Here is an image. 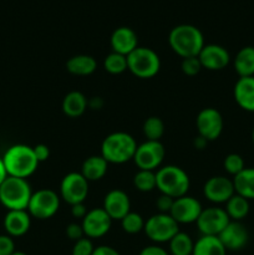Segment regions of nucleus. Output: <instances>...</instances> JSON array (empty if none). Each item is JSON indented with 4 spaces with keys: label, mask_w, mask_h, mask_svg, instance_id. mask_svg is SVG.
Listing matches in <instances>:
<instances>
[{
    "label": "nucleus",
    "mask_w": 254,
    "mask_h": 255,
    "mask_svg": "<svg viewBox=\"0 0 254 255\" xmlns=\"http://www.w3.org/2000/svg\"><path fill=\"white\" fill-rule=\"evenodd\" d=\"M1 158L7 176L10 177L26 179L39 166L34 148L26 144H14L9 147Z\"/></svg>",
    "instance_id": "obj_1"
},
{
    "label": "nucleus",
    "mask_w": 254,
    "mask_h": 255,
    "mask_svg": "<svg viewBox=\"0 0 254 255\" xmlns=\"http://www.w3.org/2000/svg\"><path fill=\"white\" fill-rule=\"evenodd\" d=\"M169 46L177 55L186 57L198 56L204 46V37L198 27L189 24L177 25L171 30L168 36Z\"/></svg>",
    "instance_id": "obj_2"
},
{
    "label": "nucleus",
    "mask_w": 254,
    "mask_h": 255,
    "mask_svg": "<svg viewBox=\"0 0 254 255\" xmlns=\"http://www.w3.org/2000/svg\"><path fill=\"white\" fill-rule=\"evenodd\" d=\"M137 143L131 134L126 132H114L104 139L101 146V156L109 163L121 164L133 159Z\"/></svg>",
    "instance_id": "obj_3"
},
{
    "label": "nucleus",
    "mask_w": 254,
    "mask_h": 255,
    "mask_svg": "<svg viewBox=\"0 0 254 255\" xmlns=\"http://www.w3.org/2000/svg\"><path fill=\"white\" fill-rule=\"evenodd\" d=\"M31 194L26 179L7 176L0 186V203L7 211H24L27 209Z\"/></svg>",
    "instance_id": "obj_4"
},
{
    "label": "nucleus",
    "mask_w": 254,
    "mask_h": 255,
    "mask_svg": "<svg viewBox=\"0 0 254 255\" xmlns=\"http://www.w3.org/2000/svg\"><path fill=\"white\" fill-rule=\"evenodd\" d=\"M156 181L159 192L174 199L186 196L189 189V177L181 167H162L157 171Z\"/></svg>",
    "instance_id": "obj_5"
},
{
    "label": "nucleus",
    "mask_w": 254,
    "mask_h": 255,
    "mask_svg": "<svg viewBox=\"0 0 254 255\" xmlns=\"http://www.w3.org/2000/svg\"><path fill=\"white\" fill-rule=\"evenodd\" d=\"M127 69L139 79H151L158 74L161 60L152 49L138 46L127 56Z\"/></svg>",
    "instance_id": "obj_6"
},
{
    "label": "nucleus",
    "mask_w": 254,
    "mask_h": 255,
    "mask_svg": "<svg viewBox=\"0 0 254 255\" xmlns=\"http://www.w3.org/2000/svg\"><path fill=\"white\" fill-rule=\"evenodd\" d=\"M179 224L171 214L158 213L147 219L144 223V233L154 243L169 242L179 232Z\"/></svg>",
    "instance_id": "obj_7"
},
{
    "label": "nucleus",
    "mask_w": 254,
    "mask_h": 255,
    "mask_svg": "<svg viewBox=\"0 0 254 255\" xmlns=\"http://www.w3.org/2000/svg\"><path fill=\"white\" fill-rule=\"evenodd\" d=\"M60 207V197L52 189H40L31 194L27 212L36 219H49L56 214Z\"/></svg>",
    "instance_id": "obj_8"
},
{
    "label": "nucleus",
    "mask_w": 254,
    "mask_h": 255,
    "mask_svg": "<svg viewBox=\"0 0 254 255\" xmlns=\"http://www.w3.org/2000/svg\"><path fill=\"white\" fill-rule=\"evenodd\" d=\"M60 194L70 206L84 203L89 194V181L81 173L71 172L62 178L60 184Z\"/></svg>",
    "instance_id": "obj_9"
},
{
    "label": "nucleus",
    "mask_w": 254,
    "mask_h": 255,
    "mask_svg": "<svg viewBox=\"0 0 254 255\" xmlns=\"http://www.w3.org/2000/svg\"><path fill=\"white\" fill-rule=\"evenodd\" d=\"M166 156V149L159 141H146L137 146L133 161L139 169L154 171L161 166Z\"/></svg>",
    "instance_id": "obj_10"
},
{
    "label": "nucleus",
    "mask_w": 254,
    "mask_h": 255,
    "mask_svg": "<svg viewBox=\"0 0 254 255\" xmlns=\"http://www.w3.org/2000/svg\"><path fill=\"white\" fill-rule=\"evenodd\" d=\"M229 222L231 218L227 214L226 209L212 207L202 211L196 223L202 236L218 237L221 232L228 226Z\"/></svg>",
    "instance_id": "obj_11"
},
{
    "label": "nucleus",
    "mask_w": 254,
    "mask_h": 255,
    "mask_svg": "<svg viewBox=\"0 0 254 255\" xmlns=\"http://www.w3.org/2000/svg\"><path fill=\"white\" fill-rule=\"evenodd\" d=\"M196 124L199 136L207 141L217 139L223 131V117L218 110L212 107H207L199 112Z\"/></svg>",
    "instance_id": "obj_12"
},
{
    "label": "nucleus",
    "mask_w": 254,
    "mask_h": 255,
    "mask_svg": "<svg viewBox=\"0 0 254 255\" xmlns=\"http://www.w3.org/2000/svg\"><path fill=\"white\" fill-rule=\"evenodd\" d=\"M112 219L104 208H95L87 212L82 219V229L86 238H101L109 233Z\"/></svg>",
    "instance_id": "obj_13"
},
{
    "label": "nucleus",
    "mask_w": 254,
    "mask_h": 255,
    "mask_svg": "<svg viewBox=\"0 0 254 255\" xmlns=\"http://www.w3.org/2000/svg\"><path fill=\"white\" fill-rule=\"evenodd\" d=\"M202 211L203 209L199 201H197L193 197L183 196L174 199L169 214L178 224H189L197 222Z\"/></svg>",
    "instance_id": "obj_14"
},
{
    "label": "nucleus",
    "mask_w": 254,
    "mask_h": 255,
    "mask_svg": "<svg viewBox=\"0 0 254 255\" xmlns=\"http://www.w3.org/2000/svg\"><path fill=\"white\" fill-rule=\"evenodd\" d=\"M203 193L213 203H227L236 194L233 179L223 176H214L206 182Z\"/></svg>",
    "instance_id": "obj_15"
},
{
    "label": "nucleus",
    "mask_w": 254,
    "mask_h": 255,
    "mask_svg": "<svg viewBox=\"0 0 254 255\" xmlns=\"http://www.w3.org/2000/svg\"><path fill=\"white\" fill-rule=\"evenodd\" d=\"M198 59L203 69L211 71H219L227 67L231 61V56L227 49L217 44L204 45L198 55Z\"/></svg>",
    "instance_id": "obj_16"
},
{
    "label": "nucleus",
    "mask_w": 254,
    "mask_h": 255,
    "mask_svg": "<svg viewBox=\"0 0 254 255\" xmlns=\"http://www.w3.org/2000/svg\"><path fill=\"white\" fill-rule=\"evenodd\" d=\"M219 241L227 251H241L249 241V233L246 227L237 221H231L218 236Z\"/></svg>",
    "instance_id": "obj_17"
},
{
    "label": "nucleus",
    "mask_w": 254,
    "mask_h": 255,
    "mask_svg": "<svg viewBox=\"0 0 254 255\" xmlns=\"http://www.w3.org/2000/svg\"><path fill=\"white\" fill-rule=\"evenodd\" d=\"M102 208L111 217L112 221L114 219L121 221L131 212V202L127 193H125L121 189H114L105 196Z\"/></svg>",
    "instance_id": "obj_18"
},
{
    "label": "nucleus",
    "mask_w": 254,
    "mask_h": 255,
    "mask_svg": "<svg viewBox=\"0 0 254 255\" xmlns=\"http://www.w3.org/2000/svg\"><path fill=\"white\" fill-rule=\"evenodd\" d=\"M111 47L114 52L128 56L136 47H138L136 32L127 26L117 27L111 35Z\"/></svg>",
    "instance_id": "obj_19"
},
{
    "label": "nucleus",
    "mask_w": 254,
    "mask_h": 255,
    "mask_svg": "<svg viewBox=\"0 0 254 255\" xmlns=\"http://www.w3.org/2000/svg\"><path fill=\"white\" fill-rule=\"evenodd\" d=\"M233 95L242 110L254 112V76L239 77L234 85Z\"/></svg>",
    "instance_id": "obj_20"
},
{
    "label": "nucleus",
    "mask_w": 254,
    "mask_h": 255,
    "mask_svg": "<svg viewBox=\"0 0 254 255\" xmlns=\"http://www.w3.org/2000/svg\"><path fill=\"white\" fill-rule=\"evenodd\" d=\"M29 212L26 209L24 211H7L6 216L4 218V228L6 231L7 236L21 237L27 233L31 224Z\"/></svg>",
    "instance_id": "obj_21"
},
{
    "label": "nucleus",
    "mask_w": 254,
    "mask_h": 255,
    "mask_svg": "<svg viewBox=\"0 0 254 255\" xmlns=\"http://www.w3.org/2000/svg\"><path fill=\"white\" fill-rule=\"evenodd\" d=\"M89 107V101L85 97V95L80 91H71L64 97L62 101V111L66 116L80 117L86 109Z\"/></svg>",
    "instance_id": "obj_22"
},
{
    "label": "nucleus",
    "mask_w": 254,
    "mask_h": 255,
    "mask_svg": "<svg viewBox=\"0 0 254 255\" xmlns=\"http://www.w3.org/2000/svg\"><path fill=\"white\" fill-rule=\"evenodd\" d=\"M234 70L239 77L254 76V47H242L234 57Z\"/></svg>",
    "instance_id": "obj_23"
},
{
    "label": "nucleus",
    "mask_w": 254,
    "mask_h": 255,
    "mask_svg": "<svg viewBox=\"0 0 254 255\" xmlns=\"http://www.w3.org/2000/svg\"><path fill=\"white\" fill-rule=\"evenodd\" d=\"M97 67L96 60L90 55H76L67 60L66 69L70 74L77 76H87L95 72Z\"/></svg>",
    "instance_id": "obj_24"
},
{
    "label": "nucleus",
    "mask_w": 254,
    "mask_h": 255,
    "mask_svg": "<svg viewBox=\"0 0 254 255\" xmlns=\"http://www.w3.org/2000/svg\"><path fill=\"white\" fill-rule=\"evenodd\" d=\"M109 162L102 156H91L84 162L82 164L81 174L87 179V181H99L104 178L107 172Z\"/></svg>",
    "instance_id": "obj_25"
},
{
    "label": "nucleus",
    "mask_w": 254,
    "mask_h": 255,
    "mask_svg": "<svg viewBox=\"0 0 254 255\" xmlns=\"http://www.w3.org/2000/svg\"><path fill=\"white\" fill-rule=\"evenodd\" d=\"M192 255H227V249L218 237L202 236L194 243Z\"/></svg>",
    "instance_id": "obj_26"
},
{
    "label": "nucleus",
    "mask_w": 254,
    "mask_h": 255,
    "mask_svg": "<svg viewBox=\"0 0 254 255\" xmlns=\"http://www.w3.org/2000/svg\"><path fill=\"white\" fill-rule=\"evenodd\" d=\"M234 191L248 201L254 199V167L244 168L233 178Z\"/></svg>",
    "instance_id": "obj_27"
},
{
    "label": "nucleus",
    "mask_w": 254,
    "mask_h": 255,
    "mask_svg": "<svg viewBox=\"0 0 254 255\" xmlns=\"http://www.w3.org/2000/svg\"><path fill=\"white\" fill-rule=\"evenodd\" d=\"M249 209H251V206H249L248 199L237 193L226 203V212L231 221L241 222L248 216Z\"/></svg>",
    "instance_id": "obj_28"
},
{
    "label": "nucleus",
    "mask_w": 254,
    "mask_h": 255,
    "mask_svg": "<svg viewBox=\"0 0 254 255\" xmlns=\"http://www.w3.org/2000/svg\"><path fill=\"white\" fill-rule=\"evenodd\" d=\"M168 243L171 255H192L193 253V241L183 232H178Z\"/></svg>",
    "instance_id": "obj_29"
},
{
    "label": "nucleus",
    "mask_w": 254,
    "mask_h": 255,
    "mask_svg": "<svg viewBox=\"0 0 254 255\" xmlns=\"http://www.w3.org/2000/svg\"><path fill=\"white\" fill-rule=\"evenodd\" d=\"M133 184L138 191L141 192H151L157 188L156 173L153 171H144L139 169L133 177Z\"/></svg>",
    "instance_id": "obj_30"
},
{
    "label": "nucleus",
    "mask_w": 254,
    "mask_h": 255,
    "mask_svg": "<svg viewBox=\"0 0 254 255\" xmlns=\"http://www.w3.org/2000/svg\"><path fill=\"white\" fill-rule=\"evenodd\" d=\"M143 133L147 141H159L164 133V124L159 117L152 116L144 121Z\"/></svg>",
    "instance_id": "obj_31"
},
{
    "label": "nucleus",
    "mask_w": 254,
    "mask_h": 255,
    "mask_svg": "<svg viewBox=\"0 0 254 255\" xmlns=\"http://www.w3.org/2000/svg\"><path fill=\"white\" fill-rule=\"evenodd\" d=\"M104 67L112 75H120L127 70V56L117 52H111L105 57Z\"/></svg>",
    "instance_id": "obj_32"
},
{
    "label": "nucleus",
    "mask_w": 254,
    "mask_h": 255,
    "mask_svg": "<svg viewBox=\"0 0 254 255\" xmlns=\"http://www.w3.org/2000/svg\"><path fill=\"white\" fill-rule=\"evenodd\" d=\"M144 223L146 222L143 221V218L139 214L133 213V212H129L126 217L121 219L122 229L128 234H137L143 231Z\"/></svg>",
    "instance_id": "obj_33"
},
{
    "label": "nucleus",
    "mask_w": 254,
    "mask_h": 255,
    "mask_svg": "<svg viewBox=\"0 0 254 255\" xmlns=\"http://www.w3.org/2000/svg\"><path fill=\"white\" fill-rule=\"evenodd\" d=\"M224 169L228 172L229 174H232L233 177H236L237 174L241 173L246 166H244V159L241 154L238 153H231L224 158Z\"/></svg>",
    "instance_id": "obj_34"
},
{
    "label": "nucleus",
    "mask_w": 254,
    "mask_h": 255,
    "mask_svg": "<svg viewBox=\"0 0 254 255\" xmlns=\"http://www.w3.org/2000/svg\"><path fill=\"white\" fill-rule=\"evenodd\" d=\"M181 69L183 71V74H186L187 76H194V75L199 74L203 67H202L198 56H193L186 57V59L182 60Z\"/></svg>",
    "instance_id": "obj_35"
},
{
    "label": "nucleus",
    "mask_w": 254,
    "mask_h": 255,
    "mask_svg": "<svg viewBox=\"0 0 254 255\" xmlns=\"http://www.w3.org/2000/svg\"><path fill=\"white\" fill-rule=\"evenodd\" d=\"M94 249L95 248L90 238H81L75 242L71 255H92Z\"/></svg>",
    "instance_id": "obj_36"
},
{
    "label": "nucleus",
    "mask_w": 254,
    "mask_h": 255,
    "mask_svg": "<svg viewBox=\"0 0 254 255\" xmlns=\"http://www.w3.org/2000/svg\"><path fill=\"white\" fill-rule=\"evenodd\" d=\"M173 202H174V198H172V197L169 196H166V194H161V196L157 198L156 207L158 208L159 213L169 214V212H171L172 209V206H173Z\"/></svg>",
    "instance_id": "obj_37"
},
{
    "label": "nucleus",
    "mask_w": 254,
    "mask_h": 255,
    "mask_svg": "<svg viewBox=\"0 0 254 255\" xmlns=\"http://www.w3.org/2000/svg\"><path fill=\"white\" fill-rule=\"evenodd\" d=\"M15 252V243L10 236H0V255H11Z\"/></svg>",
    "instance_id": "obj_38"
},
{
    "label": "nucleus",
    "mask_w": 254,
    "mask_h": 255,
    "mask_svg": "<svg viewBox=\"0 0 254 255\" xmlns=\"http://www.w3.org/2000/svg\"><path fill=\"white\" fill-rule=\"evenodd\" d=\"M66 236L74 242L84 238L85 234H84V229H82L81 224H77V223L69 224V226L66 227Z\"/></svg>",
    "instance_id": "obj_39"
},
{
    "label": "nucleus",
    "mask_w": 254,
    "mask_h": 255,
    "mask_svg": "<svg viewBox=\"0 0 254 255\" xmlns=\"http://www.w3.org/2000/svg\"><path fill=\"white\" fill-rule=\"evenodd\" d=\"M35 152V156H36L37 161L40 162H45L50 156V149L46 144H36L35 147H32Z\"/></svg>",
    "instance_id": "obj_40"
},
{
    "label": "nucleus",
    "mask_w": 254,
    "mask_h": 255,
    "mask_svg": "<svg viewBox=\"0 0 254 255\" xmlns=\"http://www.w3.org/2000/svg\"><path fill=\"white\" fill-rule=\"evenodd\" d=\"M139 255H171L166 249L158 246H148L139 252Z\"/></svg>",
    "instance_id": "obj_41"
},
{
    "label": "nucleus",
    "mask_w": 254,
    "mask_h": 255,
    "mask_svg": "<svg viewBox=\"0 0 254 255\" xmlns=\"http://www.w3.org/2000/svg\"><path fill=\"white\" fill-rule=\"evenodd\" d=\"M71 214L76 219H84L87 214L86 207L84 206V203L74 204V206H71Z\"/></svg>",
    "instance_id": "obj_42"
},
{
    "label": "nucleus",
    "mask_w": 254,
    "mask_h": 255,
    "mask_svg": "<svg viewBox=\"0 0 254 255\" xmlns=\"http://www.w3.org/2000/svg\"><path fill=\"white\" fill-rule=\"evenodd\" d=\"M92 255H121L115 248L109 246H100L94 249Z\"/></svg>",
    "instance_id": "obj_43"
},
{
    "label": "nucleus",
    "mask_w": 254,
    "mask_h": 255,
    "mask_svg": "<svg viewBox=\"0 0 254 255\" xmlns=\"http://www.w3.org/2000/svg\"><path fill=\"white\" fill-rule=\"evenodd\" d=\"M207 139L206 138H203V137H201V136H198V137H196V139H194V147H196V148H198V149H203L204 147H206V144H207Z\"/></svg>",
    "instance_id": "obj_44"
},
{
    "label": "nucleus",
    "mask_w": 254,
    "mask_h": 255,
    "mask_svg": "<svg viewBox=\"0 0 254 255\" xmlns=\"http://www.w3.org/2000/svg\"><path fill=\"white\" fill-rule=\"evenodd\" d=\"M89 106L94 110H99L102 106L101 99L100 97H94V99H91L89 101Z\"/></svg>",
    "instance_id": "obj_45"
},
{
    "label": "nucleus",
    "mask_w": 254,
    "mask_h": 255,
    "mask_svg": "<svg viewBox=\"0 0 254 255\" xmlns=\"http://www.w3.org/2000/svg\"><path fill=\"white\" fill-rule=\"evenodd\" d=\"M7 177V173H6V169H5V166H4V162H2V158L0 157V186H1L2 182L6 179Z\"/></svg>",
    "instance_id": "obj_46"
},
{
    "label": "nucleus",
    "mask_w": 254,
    "mask_h": 255,
    "mask_svg": "<svg viewBox=\"0 0 254 255\" xmlns=\"http://www.w3.org/2000/svg\"><path fill=\"white\" fill-rule=\"evenodd\" d=\"M11 255H27V254H25L24 252H16V251H15Z\"/></svg>",
    "instance_id": "obj_47"
},
{
    "label": "nucleus",
    "mask_w": 254,
    "mask_h": 255,
    "mask_svg": "<svg viewBox=\"0 0 254 255\" xmlns=\"http://www.w3.org/2000/svg\"><path fill=\"white\" fill-rule=\"evenodd\" d=\"M252 141H253L254 143V128H253V132H252Z\"/></svg>",
    "instance_id": "obj_48"
}]
</instances>
